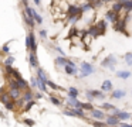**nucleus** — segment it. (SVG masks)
Segmentation results:
<instances>
[{
	"label": "nucleus",
	"instance_id": "nucleus-33",
	"mask_svg": "<svg viewBox=\"0 0 132 127\" xmlns=\"http://www.w3.org/2000/svg\"><path fill=\"white\" fill-rule=\"evenodd\" d=\"M123 11L125 13H132V0H129L123 4Z\"/></svg>",
	"mask_w": 132,
	"mask_h": 127
},
{
	"label": "nucleus",
	"instance_id": "nucleus-23",
	"mask_svg": "<svg viewBox=\"0 0 132 127\" xmlns=\"http://www.w3.org/2000/svg\"><path fill=\"white\" fill-rule=\"evenodd\" d=\"M88 123L94 127H106L105 120H94V119H92V120H88Z\"/></svg>",
	"mask_w": 132,
	"mask_h": 127
},
{
	"label": "nucleus",
	"instance_id": "nucleus-18",
	"mask_svg": "<svg viewBox=\"0 0 132 127\" xmlns=\"http://www.w3.org/2000/svg\"><path fill=\"white\" fill-rule=\"evenodd\" d=\"M33 99H34V93H33L30 89L24 90V95L21 96V100H23L24 103H27V102H31Z\"/></svg>",
	"mask_w": 132,
	"mask_h": 127
},
{
	"label": "nucleus",
	"instance_id": "nucleus-40",
	"mask_svg": "<svg viewBox=\"0 0 132 127\" xmlns=\"http://www.w3.org/2000/svg\"><path fill=\"white\" fill-rule=\"evenodd\" d=\"M24 123L27 124V126H30V127H33L36 124V121L33 120V119H26V120H24Z\"/></svg>",
	"mask_w": 132,
	"mask_h": 127
},
{
	"label": "nucleus",
	"instance_id": "nucleus-41",
	"mask_svg": "<svg viewBox=\"0 0 132 127\" xmlns=\"http://www.w3.org/2000/svg\"><path fill=\"white\" fill-rule=\"evenodd\" d=\"M2 51H3L4 54H10V47H9V44H4L3 47H2Z\"/></svg>",
	"mask_w": 132,
	"mask_h": 127
},
{
	"label": "nucleus",
	"instance_id": "nucleus-27",
	"mask_svg": "<svg viewBox=\"0 0 132 127\" xmlns=\"http://www.w3.org/2000/svg\"><path fill=\"white\" fill-rule=\"evenodd\" d=\"M17 82H19V86H20V89H21V90H27V89H30V87H29V82L24 81L23 78L17 79Z\"/></svg>",
	"mask_w": 132,
	"mask_h": 127
},
{
	"label": "nucleus",
	"instance_id": "nucleus-9",
	"mask_svg": "<svg viewBox=\"0 0 132 127\" xmlns=\"http://www.w3.org/2000/svg\"><path fill=\"white\" fill-rule=\"evenodd\" d=\"M87 33H88L94 40H95V38H98L100 35H104V33L101 31V28L98 27L97 24H91V25H88V28H87Z\"/></svg>",
	"mask_w": 132,
	"mask_h": 127
},
{
	"label": "nucleus",
	"instance_id": "nucleus-47",
	"mask_svg": "<svg viewBox=\"0 0 132 127\" xmlns=\"http://www.w3.org/2000/svg\"><path fill=\"white\" fill-rule=\"evenodd\" d=\"M33 2H34L36 6H40V4H41V0H33Z\"/></svg>",
	"mask_w": 132,
	"mask_h": 127
},
{
	"label": "nucleus",
	"instance_id": "nucleus-22",
	"mask_svg": "<svg viewBox=\"0 0 132 127\" xmlns=\"http://www.w3.org/2000/svg\"><path fill=\"white\" fill-rule=\"evenodd\" d=\"M37 79H41V81L46 82V83H47V81H48V78H47V73L44 72V69H43V68H40V66L37 68Z\"/></svg>",
	"mask_w": 132,
	"mask_h": 127
},
{
	"label": "nucleus",
	"instance_id": "nucleus-4",
	"mask_svg": "<svg viewBox=\"0 0 132 127\" xmlns=\"http://www.w3.org/2000/svg\"><path fill=\"white\" fill-rule=\"evenodd\" d=\"M64 72H65L68 76L80 75V65H77V62L72 61V59H68V64L64 66Z\"/></svg>",
	"mask_w": 132,
	"mask_h": 127
},
{
	"label": "nucleus",
	"instance_id": "nucleus-30",
	"mask_svg": "<svg viewBox=\"0 0 132 127\" xmlns=\"http://www.w3.org/2000/svg\"><path fill=\"white\" fill-rule=\"evenodd\" d=\"M114 107L115 106L112 103H109V102H102V104H101V109H104L105 112H109V110H112Z\"/></svg>",
	"mask_w": 132,
	"mask_h": 127
},
{
	"label": "nucleus",
	"instance_id": "nucleus-17",
	"mask_svg": "<svg viewBox=\"0 0 132 127\" xmlns=\"http://www.w3.org/2000/svg\"><path fill=\"white\" fill-rule=\"evenodd\" d=\"M20 90H21V89H17V87H10V90H9L10 97H12L13 100H16V102H17L19 99L21 97V96H20Z\"/></svg>",
	"mask_w": 132,
	"mask_h": 127
},
{
	"label": "nucleus",
	"instance_id": "nucleus-45",
	"mask_svg": "<svg viewBox=\"0 0 132 127\" xmlns=\"http://www.w3.org/2000/svg\"><path fill=\"white\" fill-rule=\"evenodd\" d=\"M102 2L105 3V6H106V4H112V3L115 2V0H102Z\"/></svg>",
	"mask_w": 132,
	"mask_h": 127
},
{
	"label": "nucleus",
	"instance_id": "nucleus-10",
	"mask_svg": "<svg viewBox=\"0 0 132 127\" xmlns=\"http://www.w3.org/2000/svg\"><path fill=\"white\" fill-rule=\"evenodd\" d=\"M125 96H126V90L125 89H121V87H117V89H114L111 92V97L112 99H117V100L123 99Z\"/></svg>",
	"mask_w": 132,
	"mask_h": 127
},
{
	"label": "nucleus",
	"instance_id": "nucleus-31",
	"mask_svg": "<svg viewBox=\"0 0 132 127\" xmlns=\"http://www.w3.org/2000/svg\"><path fill=\"white\" fill-rule=\"evenodd\" d=\"M84 95H85V97H87V100H88V102H92V100H95L94 95H92V89H87L85 92H84Z\"/></svg>",
	"mask_w": 132,
	"mask_h": 127
},
{
	"label": "nucleus",
	"instance_id": "nucleus-25",
	"mask_svg": "<svg viewBox=\"0 0 132 127\" xmlns=\"http://www.w3.org/2000/svg\"><path fill=\"white\" fill-rule=\"evenodd\" d=\"M97 25H98V27H100V28H101V31H102V33H104V34H105V33H106V27H108V21H106V20H105V18H102V20H100V21H98V23H97Z\"/></svg>",
	"mask_w": 132,
	"mask_h": 127
},
{
	"label": "nucleus",
	"instance_id": "nucleus-1",
	"mask_svg": "<svg viewBox=\"0 0 132 127\" xmlns=\"http://www.w3.org/2000/svg\"><path fill=\"white\" fill-rule=\"evenodd\" d=\"M117 65H118V58H117V55H114V54H108V55L101 61V66H102L104 69L111 71V72H115V71H117L115 69Z\"/></svg>",
	"mask_w": 132,
	"mask_h": 127
},
{
	"label": "nucleus",
	"instance_id": "nucleus-28",
	"mask_svg": "<svg viewBox=\"0 0 132 127\" xmlns=\"http://www.w3.org/2000/svg\"><path fill=\"white\" fill-rule=\"evenodd\" d=\"M81 107H82L84 110H87V112H89V110L94 109V104H92V102H81Z\"/></svg>",
	"mask_w": 132,
	"mask_h": 127
},
{
	"label": "nucleus",
	"instance_id": "nucleus-6",
	"mask_svg": "<svg viewBox=\"0 0 132 127\" xmlns=\"http://www.w3.org/2000/svg\"><path fill=\"white\" fill-rule=\"evenodd\" d=\"M106 114L108 113L105 112L104 109H98V107H94L92 110H89V116H91V119H94V120H105Z\"/></svg>",
	"mask_w": 132,
	"mask_h": 127
},
{
	"label": "nucleus",
	"instance_id": "nucleus-11",
	"mask_svg": "<svg viewBox=\"0 0 132 127\" xmlns=\"http://www.w3.org/2000/svg\"><path fill=\"white\" fill-rule=\"evenodd\" d=\"M65 103H67V106H68V107H81V102L78 100L77 97H74V96H68V95H67Z\"/></svg>",
	"mask_w": 132,
	"mask_h": 127
},
{
	"label": "nucleus",
	"instance_id": "nucleus-43",
	"mask_svg": "<svg viewBox=\"0 0 132 127\" xmlns=\"http://www.w3.org/2000/svg\"><path fill=\"white\" fill-rule=\"evenodd\" d=\"M38 34H40L41 40H46L47 38V31L46 30H40V31H38Z\"/></svg>",
	"mask_w": 132,
	"mask_h": 127
},
{
	"label": "nucleus",
	"instance_id": "nucleus-37",
	"mask_svg": "<svg viewBox=\"0 0 132 127\" xmlns=\"http://www.w3.org/2000/svg\"><path fill=\"white\" fill-rule=\"evenodd\" d=\"M34 103H36L34 100H31V102H27V104L24 106V112H29V110L31 109L33 106H34Z\"/></svg>",
	"mask_w": 132,
	"mask_h": 127
},
{
	"label": "nucleus",
	"instance_id": "nucleus-42",
	"mask_svg": "<svg viewBox=\"0 0 132 127\" xmlns=\"http://www.w3.org/2000/svg\"><path fill=\"white\" fill-rule=\"evenodd\" d=\"M30 85H31V87H37V78L33 76V78L30 79Z\"/></svg>",
	"mask_w": 132,
	"mask_h": 127
},
{
	"label": "nucleus",
	"instance_id": "nucleus-38",
	"mask_svg": "<svg viewBox=\"0 0 132 127\" xmlns=\"http://www.w3.org/2000/svg\"><path fill=\"white\" fill-rule=\"evenodd\" d=\"M55 51H57V52H58V55H63V56H67V54L65 52H64V50H63V48H60V47H58V45H55Z\"/></svg>",
	"mask_w": 132,
	"mask_h": 127
},
{
	"label": "nucleus",
	"instance_id": "nucleus-24",
	"mask_svg": "<svg viewBox=\"0 0 132 127\" xmlns=\"http://www.w3.org/2000/svg\"><path fill=\"white\" fill-rule=\"evenodd\" d=\"M67 95L74 96V97H78V96H80V90H78L75 86H70L68 89H67Z\"/></svg>",
	"mask_w": 132,
	"mask_h": 127
},
{
	"label": "nucleus",
	"instance_id": "nucleus-46",
	"mask_svg": "<svg viewBox=\"0 0 132 127\" xmlns=\"http://www.w3.org/2000/svg\"><path fill=\"white\" fill-rule=\"evenodd\" d=\"M21 3H23L24 7H26V6H29V0H21Z\"/></svg>",
	"mask_w": 132,
	"mask_h": 127
},
{
	"label": "nucleus",
	"instance_id": "nucleus-19",
	"mask_svg": "<svg viewBox=\"0 0 132 127\" xmlns=\"http://www.w3.org/2000/svg\"><path fill=\"white\" fill-rule=\"evenodd\" d=\"M92 95H94V97L98 99V100H104V99H106V93L102 92L101 89H92Z\"/></svg>",
	"mask_w": 132,
	"mask_h": 127
},
{
	"label": "nucleus",
	"instance_id": "nucleus-32",
	"mask_svg": "<svg viewBox=\"0 0 132 127\" xmlns=\"http://www.w3.org/2000/svg\"><path fill=\"white\" fill-rule=\"evenodd\" d=\"M33 11H34V20H36V23H37V24H43V17H41V14H38L36 8H33Z\"/></svg>",
	"mask_w": 132,
	"mask_h": 127
},
{
	"label": "nucleus",
	"instance_id": "nucleus-2",
	"mask_svg": "<svg viewBox=\"0 0 132 127\" xmlns=\"http://www.w3.org/2000/svg\"><path fill=\"white\" fill-rule=\"evenodd\" d=\"M97 72V69H95V66L91 64V62H87V61H82L80 64V75H78V78H87V76L92 75V73Z\"/></svg>",
	"mask_w": 132,
	"mask_h": 127
},
{
	"label": "nucleus",
	"instance_id": "nucleus-48",
	"mask_svg": "<svg viewBox=\"0 0 132 127\" xmlns=\"http://www.w3.org/2000/svg\"><path fill=\"white\" fill-rule=\"evenodd\" d=\"M117 2H119V3H122V4H125V3L129 2V0H117Z\"/></svg>",
	"mask_w": 132,
	"mask_h": 127
},
{
	"label": "nucleus",
	"instance_id": "nucleus-15",
	"mask_svg": "<svg viewBox=\"0 0 132 127\" xmlns=\"http://www.w3.org/2000/svg\"><path fill=\"white\" fill-rule=\"evenodd\" d=\"M118 119H119L121 121H128L129 119L132 117V113H129L128 110H121L119 113H118V116H117Z\"/></svg>",
	"mask_w": 132,
	"mask_h": 127
},
{
	"label": "nucleus",
	"instance_id": "nucleus-29",
	"mask_svg": "<svg viewBox=\"0 0 132 127\" xmlns=\"http://www.w3.org/2000/svg\"><path fill=\"white\" fill-rule=\"evenodd\" d=\"M123 61L128 66H132V52H126L123 54Z\"/></svg>",
	"mask_w": 132,
	"mask_h": 127
},
{
	"label": "nucleus",
	"instance_id": "nucleus-39",
	"mask_svg": "<svg viewBox=\"0 0 132 127\" xmlns=\"http://www.w3.org/2000/svg\"><path fill=\"white\" fill-rule=\"evenodd\" d=\"M121 112V109H118V107H114L112 110H109L108 114H112V116H118V113Z\"/></svg>",
	"mask_w": 132,
	"mask_h": 127
},
{
	"label": "nucleus",
	"instance_id": "nucleus-5",
	"mask_svg": "<svg viewBox=\"0 0 132 127\" xmlns=\"http://www.w3.org/2000/svg\"><path fill=\"white\" fill-rule=\"evenodd\" d=\"M26 48L30 52H37V41H36L34 31H30L26 37Z\"/></svg>",
	"mask_w": 132,
	"mask_h": 127
},
{
	"label": "nucleus",
	"instance_id": "nucleus-8",
	"mask_svg": "<svg viewBox=\"0 0 132 127\" xmlns=\"http://www.w3.org/2000/svg\"><path fill=\"white\" fill-rule=\"evenodd\" d=\"M72 16H82V11H81L80 4L74 3V4H70L67 8V17H72Z\"/></svg>",
	"mask_w": 132,
	"mask_h": 127
},
{
	"label": "nucleus",
	"instance_id": "nucleus-14",
	"mask_svg": "<svg viewBox=\"0 0 132 127\" xmlns=\"http://www.w3.org/2000/svg\"><path fill=\"white\" fill-rule=\"evenodd\" d=\"M105 123H106V126H119L121 120L117 117V116L106 114V117H105Z\"/></svg>",
	"mask_w": 132,
	"mask_h": 127
},
{
	"label": "nucleus",
	"instance_id": "nucleus-13",
	"mask_svg": "<svg viewBox=\"0 0 132 127\" xmlns=\"http://www.w3.org/2000/svg\"><path fill=\"white\" fill-rule=\"evenodd\" d=\"M102 92H105V93H111L112 90H114V85H112V82L109 81V79H105V81L101 83V87H100Z\"/></svg>",
	"mask_w": 132,
	"mask_h": 127
},
{
	"label": "nucleus",
	"instance_id": "nucleus-34",
	"mask_svg": "<svg viewBox=\"0 0 132 127\" xmlns=\"http://www.w3.org/2000/svg\"><path fill=\"white\" fill-rule=\"evenodd\" d=\"M47 86H48V87H51L53 90H61V87L58 86L57 83H54V82H53V81H50V79H48V81H47Z\"/></svg>",
	"mask_w": 132,
	"mask_h": 127
},
{
	"label": "nucleus",
	"instance_id": "nucleus-36",
	"mask_svg": "<svg viewBox=\"0 0 132 127\" xmlns=\"http://www.w3.org/2000/svg\"><path fill=\"white\" fill-rule=\"evenodd\" d=\"M13 62H14V56H9V58L4 61V65H6V66H12Z\"/></svg>",
	"mask_w": 132,
	"mask_h": 127
},
{
	"label": "nucleus",
	"instance_id": "nucleus-12",
	"mask_svg": "<svg viewBox=\"0 0 132 127\" xmlns=\"http://www.w3.org/2000/svg\"><path fill=\"white\" fill-rule=\"evenodd\" d=\"M115 76L119 79H123V81H126V79H129L132 76V72L128 69H119V71H115Z\"/></svg>",
	"mask_w": 132,
	"mask_h": 127
},
{
	"label": "nucleus",
	"instance_id": "nucleus-35",
	"mask_svg": "<svg viewBox=\"0 0 132 127\" xmlns=\"http://www.w3.org/2000/svg\"><path fill=\"white\" fill-rule=\"evenodd\" d=\"M14 102H16V100L10 99L9 102H6V103H4V107H6L7 110H14Z\"/></svg>",
	"mask_w": 132,
	"mask_h": 127
},
{
	"label": "nucleus",
	"instance_id": "nucleus-16",
	"mask_svg": "<svg viewBox=\"0 0 132 127\" xmlns=\"http://www.w3.org/2000/svg\"><path fill=\"white\" fill-rule=\"evenodd\" d=\"M29 61H30V66L37 69V68H38V59H37L36 52H30L29 54Z\"/></svg>",
	"mask_w": 132,
	"mask_h": 127
},
{
	"label": "nucleus",
	"instance_id": "nucleus-20",
	"mask_svg": "<svg viewBox=\"0 0 132 127\" xmlns=\"http://www.w3.org/2000/svg\"><path fill=\"white\" fill-rule=\"evenodd\" d=\"M68 59L70 58H67V56H63V55H58L57 58H55V64L58 65V66H61V68H64L67 64H68Z\"/></svg>",
	"mask_w": 132,
	"mask_h": 127
},
{
	"label": "nucleus",
	"instance_id": "nucleus-44",
	"mask_svg": "<svg viewBox=\"0 0 132 127\" xmlns=\"http://www.w3.org/2000/svg\"><path fill=\"white\" fill-rule=\"evenodd\" d=\"M34 97H36V99H43V92L36 93V95H34Z\"/></svg>",
	"mask_w": 132,
	"mask_h": 127
},
{
	"label": "nucleus",
	"instance_id": "nucleus-21",
	"mask_svg": "<svg viewBox=\"0 0 132 127\" xmlns=\"http://www.w3.org/2000/svg\"><path fill=\"white\" fill-rule=\"evenodd\" d=\"M109 8H112L114 11H117V13H119V14H121V13L123 11V4H122V3H119V2H117V0H115V2L111 4V7H109Z\"/></svg>",
	"mask_w": 132,
	"mask_h": 127
},
{
	"label": "nucleus",
	"instance_id": "nucleus-7",
	"mask_svg": "<svg viewBox=\"0 0 132 127\" xmlns=\"http://www.w3.org/2000/svg\"><path fill=\"white\" fill-rule=\"evenodd\" d=\"M119 17H121V14L117 13V11H114L112 8H108V10L105 11V14H104V18H105L108 23H111V24L117 23L118 20H119Z\"/></svg>",
	"mask_w": 132,
	"mask_h": 127
},
{
	"label": "nucleus",
	"instance_id": "nucleus-3",
	"mask_svg": "<svg viewBox=\"0 0 132 127\" xmlns=\"http://www.w3.org/2000/svg\"><path fill=\"white\" fill-rule=\"evenodd\" d=\"M122 13H121L119 20H118L117 23H114L112 27H114V31H117V33H122L123 35H129V33L126 31V24H128V21L125 20V16H122Z\"/></svg>",
	"mask_w": 132,
	"mask_h": 127
},
{
	"label": "nucleus",
	"instance_id": "nucleus-26",
	"mask_svg": "<svg viewBox=\"0 0 132 127\" xmlns=\"http://www.w3.org/2000/svg\"><path fill=\"white\" fill-rule=\"evenodd\" d=\"M48 99H50V102H51V103L54 104V106H58V107L63 106V100H61V99L58 97V96H50Z\"/></svg>",
	"mask_w": 132,
	"mask_h": 127
}]
</instances>
